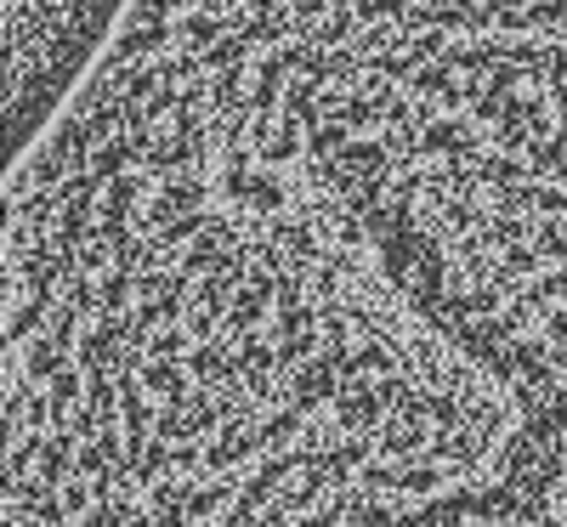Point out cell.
Returning a JSON list of instances; mask_svg holds the SVG:
<instances>
[{
  "label": "cell",
  "instance_id": "6da1fadb",
  "mask_svg": "<svg viewBox=\"0 0 567 527\" xmlns=\"http://www.w3.org/2000/svg\"><path fill=\"white\" fill-rule=\"evenodd\" d=\"M0 527H567V0H131L7 176Z\"/></svg>",
  "mask_w": 567,
  "mask_h": 527
},
{
  "label": "cell",
  "instance_id": "7a4b0ae2",
  "mask_svg": "<svg viewBox=\"0 0 567 527\" xmlns=\"http://www.w3.org/2000/svg\"><path fill=\"white\" fill-rule=\"evenodd\" d=\"M131 0H7V131L12 154L58 120L114 40Z\"/></svg>",
  "mask_w": 567,
  "mask_h": 527
}]
</instances>
